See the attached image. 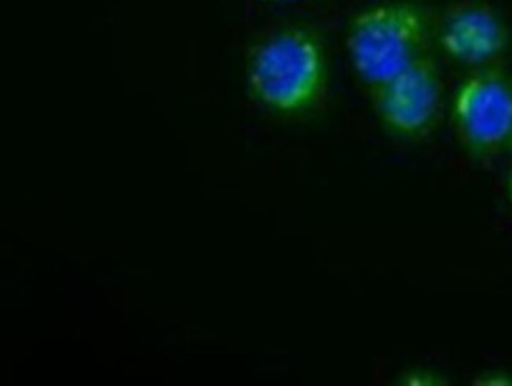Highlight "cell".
<instances>
[{"instance_id":"cell-1","label":"cell","mask_w":512,"mask_h":386,"mask_svg":"<svg viewBox=\"0 0 512 386\" xmlns=\"http://www.w3.org/2000/svg\"><path fill=\"white\" fill-rule=\"evenodd\" d=\"M246 79L253 97L270 111L282 116L311 111L327 87L319 38L303 27L278 30L251 49Z\"/></svg>"},{"instance_id":"cell-2","label":"cell","mask_w":512,"mask_h":386,"mask_svg":"<svg viewBox=\"0 0 512 386\" xmlns=\"http://www.w3.org/2000/svg\"><path fill=\"white\" fill-rule=\"evenodd\" d=\"M427 40L429 26L420 8L391 2L355 16L346 43L353 70L375 87L426 56Z\"/></svg>"},{"instance_id":"cell-3","label":"cell","mask_w":512,"mask_h":386,"mask_svg":"<svg viewBox=\"0 0 512 386\" xmlns=\"http://www.w3.org/2000/svg\"><path fill=\"white\" fill-rule=\"evenodd\" d=\"M457 141L478 158H489L512 141V87L497 70H481L462 82L453 101Z\"/></svg>"},{"instance_id":"cell-4","label":"cell","mask_w":512,"mask_h":386,"mask_svg":"<svg viewBox=\"0 0 512 386\" xmlns=\"http://www.w3.org/2000/svg\"><path fill=\"white\" fill-rule=\"evenodd\" d=\"M375 109L391 133L401 138L426 136L442 109L443 84L431 57L423 56L380 86L372 87Z\"/></svg>"},{"instance_id":"cell-5","label":"cell","mask_w":512,"mask_h":386,"mask_svg":"<svg viewBox=\"0 0 512 386\" xmlns=\"http://www.w3.org/2000/svg\"><path fill=\"white\" fill-rule=\"evenodd\" d=\"M438 43L457 64L486 67L505 52L508 30L492 5L459 0L443 15Z\"/></svg>"},{"instance_id":"cell-6","label":"cell","mask_w":512,"mask_h":386,"mask_svg":"<svg viewBox=\"0 0 512 386\" xmlns=\"http://www.w3.org/2000/svg\"><path fill=\"white\" fill-rule=\"evenodd\" d=\"M508 193H509V199H511V202H512V168L509 169V174H508Z\"/></svg>"},{"instance_id":"cell-7","label":"cell","mask_w":512,"mask_h":386,"mask_svg":"<svg viewBox=\"0 0 512 386\" xmlns=\"http://www.w3.org/2000/svg\"><path fill=\"white\" fill-rule=\"evenodd\" d=\"M275 2H292V0H275Z\"/></svg>"},{"instance_id":"cell-8","label":"cell","mask_w":512,"mask_h":386,"mask_svg":"<svg viewBox=\"0 0 512 386\" xmlns=\"http://www.w3.org/2000/svg\"><path fill=\"white\" fill-rule=\"evenodd\" d=\"M512 142V141H511Z\"/></svg>"}]
</instances>
